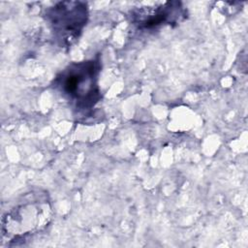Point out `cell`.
<instances>
[{
    "mask_svg": "<svg viewBox=\"0 0 248 248\" xmlns=\"http://www.w3.org/2000/svg\"><path fill=\"white\" fill-rule=\"evenodd\" d=\"M101 68L100 55L73 62L57 74L52 86L78 112H87L101 100Z\"/></svg>",
    "mask_w": 248,
    "mask_h": 248,
    "instance_id": "obj_2",
    "label": "cell"
},
{
    "mask_svg": "<svg viewBox=\"0 0 248 248\" xmlns=\"http://www.w3.org/2000/svg\"><path fill=\"white\" fill-rule=\"evenodd\" d=\"M52 215V205L46 192L39 190L26 193L3 214L2 243L16 244L44 231L51 222Z\"/></svg>",
    "mask_w": 248,
    "mask_h": 248,
    "instance_id": "obj_1",
    "label": "cell"
},
{
    "mask_svg": "<svg viewBox=\"0 0 248 248\" xmlns=\"http://www.w3.org/2000/svg\"><path fill=\"white\" fill-rule=\"evenodd\" d=\"M186 10L181 2L167 1L136 8L131 12L132 23L140 30H153L163 25L177 24L185 18Z\"/></svg>",
    "mask_w": 248,
    "mask_h": 248,
    "instance_id": "obj_4",
    "label": "cell"
},
{
    "mask_svg": "<svg viewBox=\"0 0 248 248\" xmlns=\"http://www.w3.org/2000/svg\"><path fill=\"white\" fill-rule=\"evenodd\" d=\"M88 16L85 2L61 1L46 11L45 18L58 46L69 47L78 40Z\"/></svg>",
    "mask_w": 248,
    "mask_h": 248,
    "instance_id": "obj_3",
    "label": "cell"
}]
</instances>
